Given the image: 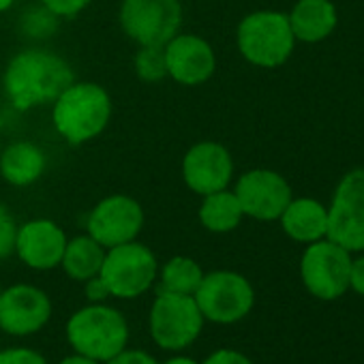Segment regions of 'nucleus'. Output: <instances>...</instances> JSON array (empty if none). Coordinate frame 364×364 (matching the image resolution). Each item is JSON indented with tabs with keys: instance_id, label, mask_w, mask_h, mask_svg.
Segmentation results:
<instances>
[{
	"instance_id": "1",
	"label": "nucleus",
	"mask_w": 364,
	"mask_h": 364,
	"mask_svg": "<svg viewBox=\"0 0 364 364\" xmlns=\"http://www.w3.org/2000/svg\"><path fill=\"white\" fill-rule=\"evenodd\" d=\"M75 82L67 60L48 50H24L5 69L3 86L18 109L54 103Z\"/></svg>"
},
{
	"instance_id": "2",
	"label": "nucleus",
	"mask_w": 364,
	"mask_h": 364,
	"mask_svg": "<svg viewBox=\"0 0 364 364\" xmlns=\"http://www.w3.org/2000/svg\"><path fill=\"white\" fill-rule=\"evenodd\" d=\"M112 116V99L99 84L73 82L54 101L52 120L69 144H86L101 135Z\"/></svg>"
},
{
	"instance_id": "3",
	"label": "nucleus",
	"mask_w": 364,
	"mask_h": 364,
	"mask_svg": "<svg viewBox=\"0 0 364 364\" xmlns=\"http://www.w3.org/2000/svg\"><path fill=\"white\" fill-rule=\"evenodd\" d=\"M67 341L75 353L105 364L129 343V323L124 315L107 304H88L67 321Z\"/></svg>"
},
{
	"instance_id": "4",
	"label": "nucleus",
	"mask_w": 364,
	"mask_h": 364,
	"mask_svg": "<svg viewBox=\"0 0 364 364\" xmlns=\"http://www.w3.org/2000/svg\"><path fill=\"white\" fill-rule=\"evenodd\" d=\"M236 43L247 63L262 69H274L287 63L294 52L296 37L285 14L255 11L238 24Z\"/></svg>"
},
{
	"instance_id": "5",
	"label": "nucleus",
	"mask_w": 364,
	"mask_h": 364,
	"mask_svg": "<svg viewBox=\"0 0 364 364\" xmlns=\"http://www.w3.org/2000/svg\"><path fill=\"white\" fill-rule=\"evenodd\" d=\"M204 321L206 319L193 296L169 291H156L148 317L152 341L167 351H180L196 343L202 334Z\"/></svg>"
},
{
	"instance_id": "6",
	"label": "nucleus",
	"mask_w": 364,
	"mask_h": 364,
	"mask_svg": "<svg viewBox=\"0 0 364 364\" xmlns=\"http://www.w3.org/2000/svg\"><path fill=\"white\" fill-rule=\"evenodd\" d=\"M99 277L107 285L112 298L131 300L146 294L154 285L159 264L146 245L133 240L105 251Z\"/></svg>"
},
{
	"instance_id": "7",
	"label": "nucleus",
	"mask_w": 364,
	"mask_h": 364,
	"mask_svg": "<svg viewBox=\"0 0 364 364\" xmlns=\"http://www.w3.org/2000/svg\"><path fill=\"white\" fill-rule=\"evenodd\" d=\"M193 298L206 321L230 326L242 321L251 313L255 289L247 277L234 270H215L204 274Z\"/></svg>"
},
{
	"instance_id": "8",
	"label": "nucleus",
	"mask_w": 364,
	"mask_h": 364,
	"mask_svg": "<svg viewBox=\"0 0 364 364\" xmlns=\"http://www.w3.org/2000/svg\"><path fill=\"white\" fill-rule=\"evenodd\" d=\"M326 238L349 253H364V167L347 171L336 185Z\"/></svg>"
},
{
	"instance_id": "9",
	"label": "nucleus",
	"mask_w": 364,
	"mask_h": 364,
	"mask_svg": "<svg viewBox=\"0 0 364 364\" xmlns=\"http://www.w3.org/2000/svg\"><path fill=\"white\" fill-rule=\"evenodd\" d=\"M349 268L351 253L328 238L306 245L300 259V277L306 291L323 302L336 300L349 289Z\"/></svg>"
},
{
	"instance_id": "10",
	"label": "nucleus",
	"mask_w": 364,
	"mask_h": 364,
	"mask_svg": "<svg viewBox=\"0 0 364 364\" xmlns=\"http://www.w3.org/2000/svg\"><path fill=\"white\" fill-rule=\"evenodd\" d=\"M182 24L180 0H122L120 26L137 46H165Z\"/></svg>"
},
{
	"instance_id": "11",
	"label": "nucleus",
	"mask_w": 364,
	"mask_h": 364,
	"mask_svg": "<svg viewBox=\"0 0 364 364\" xmlns=\"http://www.w3.org/2000/svg\"><path fill=\"white\" fill-rule=\"evenodd\" d=\"M245 217L257 221H277L291 202L289 182L272 169L245 171L234 189Z\"/></svg>"
},
{
	"instance_id": "12",
	"label": "nucleus",
	"mask_w": 364,
	"mask_h": 364,
	"mask_svg": "<svg viewBox=\"0 0 364 364\" xmlns=\"http://www.w3.org/2000/svg\"><path fill=\"white\" fill-rule=\"evenodd\" d=\"M88 234L105 249L133 242L144 228V210L129 196H109L101 200L88 217Z\"/></svg>"
},
{
	"instance_id": "13",
	"label": "nucleus",
	"mask_w": 364,
	"mask_h": 364,
	"mask_svg": "<svg viewBox=\"0 0 364 364\" xmlns=\"http://www.w3.org/2000/svg\"><path fill=\"white\" fill-rule=\"evenodd\" d=\"M52 317L50 296L28 283H18L0 291V330L14 336L39 332Z\"/></svg>"
},
{
	"instance_id": "14",
	"label": "nucleus",
	"mask_w": 364,
	"mask_h": 364,
	"mask_svg": "<svg viewBox=\"0 0 364 364\" xmlns=\"http://www.w3.org/2000/svg\"><path fill=\"white\" fill-rule=\"evenodd\" d=\"M234 176V161L225 146L217 141H200L182 159L185 185L198 196H210L228 189Z\"/></svg>"
},
{
	"instance_id": "15",
	"label": "nucleus",
	"mask_w": 364,
	"mask_h": 364,
	"mask_svg": "<svg viewBox=\"0 0 364 364\" xmlns=\"http://www.w3.org/2000/svg\"><path fill=\"white\" fill-rule=\"evenodd\" d=\"M167 75L182 86H200L217 69L213 46L198 35H176L165 43Z\"/></svg>"
},
{
	"instance_id": "16",
	"label": "nucleus",
	"mask_w": 364,
	"mask_h": 364,
	"mask_svg": "<svg viewBox=\"0 0 364 364\" xmlns=\"http://www.w3.org/2000/svg\"><path fill=\"white\" fill-rule=\"evenodd\" d=\"M67 234L50 219H33L18 228L16 253L35 270H52L60 266L67 247Z\"/></svg>"
},
{
	"instance_id": "17",
	"label": "nucleus",
	"mask_w": 364,
	"mask_h": 364,
	"mask_svg": "<svg viewBox=\"0 0 364 364\" xmlns=\"http://www.w3.org/2000/svg\"><path fill=\"white\" fill-rule=\"evenodd\" d=\"M283 232L302 245L317 242L328 234V208L311 198H300L287 204L283 215L279 217Z\"/></svg>"
},
{
	"instance_id": "18",
	"label": "nucleus",
	"mask_w": 364,
	"mask_h": 364,
	"mask_svg": "<svg viewBox=\"0 0 364 364\" xmlns=\"http://www.w3.org/2000/svg\"><path fill=\"white\" fill-rule=\"evenodd\" d=\"M287 20L296 41L319 43L334 33L338 16L330 0H298Z\"/></svg>"
},
{
	"instance_id": "19",
	"label": "nucleus",
	"mask_w": 364,
	"mask_h": 364,
	"mask_svg": "<svg viewBox=\"0 0 364 364\" xmlns=\"http://www.w3.org/2000/svg\"><path fill=\"white\" fill-rule=\"evenodd\" d=\"M46 171V154L33 141H16L0 152V173L14 187H28Z\"/></svg>"
},
{
	"instance_id": "20",
	"label": "nucleus",
	"mask_w": 364,
	"mask_h": 364,
	"mask_svg": "<svg viewBox=\"0 0 364 364\" xmlns=\"http://www.w3.org/2000/svg\"><path fill=\"white\" fill-rule=\"evenodd\" d=\"M105 247H101L90 234L75 236L67 240L65 253H63V270L73 281H88L101 272L103 259H105Z\"/></svg>"
},
{
	"instance_id": "21",
	"label": "nucleus",
	"mask_w": 364,
	"mask_h": 364,
	"mask_svg": "<svg viewBox=\"0 0 364 364\" xmlns=\"http://www.w3.org/2000/svg\"><path fill=\"white\" fill-rule=\"evenodd\" d=\"M245 219L242 206L234 191H217L210 196H204V202L200 206V223L215 234H228L240 225Z\"/></svg>"
},
{
	"instance_id": "22",
	"label": "nucleus",
	"mask_w": 364,
	"mask_h": 364,
	"mask_svg": "<svg viewBox=\"0 0 364 364\" xmlns=\"http://www.w3.org/2000/svg\"><path fill=\"white\" fill-rule=\"evenodd\" d=\"M202 266L185 255L171 257L161 270H159V291L169 294H182V296H193L204 279Z\"/></svg>"
},
{
	"instance_id": "23",
	"label": "nucleus",
	"mask_w": 364,
	"mask_h": 364,
	"mask_svg": "<svg viewBox=\"0 0 364 364\" xmlns=\"http://www.w3.org/2000/svg\"><path fill=\"white\" fill-rule=\"evenodd\" d=\"M135 71L144 82H159L167 75L165 46H139L135 54Z\"/></svg>"
},
{
	"instance_id": "24",
	"label": "nucleus",
	"mask_w": 364,
	"mask_h": 364,
	"mask_svg": "<svg viewBox=\"0 0 364 364\" xmlns=\"http://www.w3.org/2000/svg\"><path fill=\"white\" fill-rule=\"evenodd\" d=\"M18 223L5 204H0V259H7L16 253Z\"/></svg>"
},
{
	"instance_id": "25",
	"label": "nucleus",
	"mask_w": 364,
	"mask_h": 364,
	"mask_svg": "<svg viewBox=\"0 0 364 364\" xmlns=\"http://www.w3.org/2000/svg\"><path fill=\"white\" fill-rule=\"evenodd\" d=\"M0 364H48V360L37 349L9 347L0 351Z\"/></svg>"
},
{
	"instance_id": "26",
	"label": "nucleus",
	"mask_w": 364,
	"mask_h": 364,
	"mask_svg": "<svg viewBox=\"0 0 364 364\" xmlns=\"http://www.w3.org/2000/svg\"><path fill=\"white\" fill-rule=\"evenodd\" d=\"M41 3L56 18H73L84 11L92 0H41Z\"/></svg>"
},
{
	"instance_id": "27",
	"label": "nucleus",
	"mask_w": 364,
	"mask_h": 364,
	"mask_svg": "<svg viewBox=\"0 0 364 364\" xmlns=\"http://www.w3.org/2000/svg\"><path fill=\"white\" fill-rule=\"evenodd\" d=\"M202 364H253V360L249 355H245L238 349H217L213 351Z\"/></svg>"
},
{
	"instance_id": "28",
	"label": "nucleus",
	"mask_w": 364,
	"mask_h": 364,
	"mask_svg": "<svg viewBox=\"0 0 364 364\" xmlns=\"http://www.w3.org/2000/svg\"><path fill=\"white\" fill-rule=\"evenodd\" d=\"M105 364H159V362L141 349H122L118 355H114Z\"/></svg>"
},
{
	"instance_id": "29",
	"label": "nucleus",
	"mask_w": 364,
	"mask_h": 364,
	"mask_svg": "<svg viewBox=\"0 0 364 364\" xmlns=\"http://www.w3.org/2000/svg\"><path fill=\"white\" fill-rule=\"evenodd\" d=\"M84 283H86V285H84V294H86V298L90 300V304H101V302H105L107 298H112L107 285L103 283V279H101L99 274L92 277V279H88V281H84Z\"/></svg>"
},
{
	"instance_id": "30",
	"label": "nucleus",
	"mask_w": 364,
	"mask_h": 364,
	"mask_svg": "<svg viewBox=\"0 0 364 364\" xmlns=\"http://www.w3.org/2000/svg\"><path fill=\"white\" fill-rule=\"evenodd\" d=\"M349 289H353L358 296H364V253H360L358 257H351Z\"/></svg>"
},
{
	"instance_id": "31",
	"label": "nucleus",
	"mask_w": 364,
	"mask_h": 364,
	"mask_svg": "<svg viewBox=\"0 0 364 364\" xmlns=\"http://www.w3.org/2000/svg\"><path fill=\"white\" fill-rule=\"evenodd\" d=\"M58 364H101V362H97V360H90V358H86V355H80V353H73V355H69V358L60 360Z\"/></svg>"
},
{
	"instance_id": "32",
	"label": "nucleus",
	"mask_w": 364,
	"mask_h": 364,
	"mask_svg": "<svg viewBox=\"0 0 364 364\" xmlns=\"http://www.w3.org/2000/svg\"><path fill=\"white\" fill-rule=\"evenodd\" d=\"M161 364H200V362H196V360L189 358V355H173V358H169V360H165V362H161Z\"/></svg>"
},
{
	"instance_id": "33",
	"label": "nucleus",
	"mask_w": 364,
	"mask_h": 364,
	"mask_svg": "<svg viewBox=\"0 0 364 364\" xmlns=\"http://www.w3.org/2000/svg\"><path fill=\"white\" fill-rule=\"evenodd\" d=\"M14 5V0H0V14H3V11H7L9 7Z\"/></svg>"
},
{
	"instance_id": "34",
	"label": "nucleus",
	"mask_w": 364,
	"mask_h": 364,
	"mask_svg": "<svg viewBox=\"0 0 364 364\" xmlns=\"http://www.w3.org/2000/svg\"><path fill=\"white\" fill-rule=\"evenodd\" d=\"M0 291H3V287H0Z\"/></svg>"
}]
</instances>
